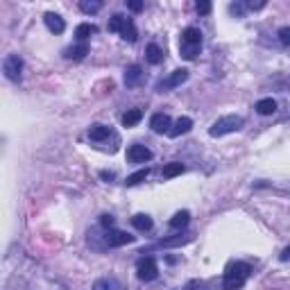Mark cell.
Instances as JSON below:
<instances>
[{
	"mask_svg": "<svg viewBox=\"0 0 290 290\" xmlns=\"http://www.w3.org/2000/svg\"><path fill=\"white\" fill-rule=\"evenodd\" d=\"M182 46H202V32L197 27H186L182 32Z\"/></svg>",
	"mask_w": 290,
	"mask_h": 290,
	"instance_id": "cell-11",
	"label": "cell"
},
{
	"mask_svg": "<svg viewBox=\"0 0 290 290\" xmlns=\"http://www.w3.org/2000/svg\"><path fill=\"white\" fill-rule=\"evenodd\" d=\"M123 25H125V16H120V14H116V16L109 18V32H118L120 34Z\"/></svg>",
	"mask_w": 290,
	"mask_h": 290,
	"instance_id": "cell-26",
	"label": "cell"
},
{
	"mask_svg": "<svg viewBox=\"0 0 290 290\" xmlns=\"http://www.w3.org/2000/svg\"><path fill=\"white\" fill-rule=\"evenodd\" d=\"M132 225L136 227L138 231H150L154 222H152V218H150L148 213H136V215L132 218Z\"/></svg>",
	"mask_w": 290,
	"mask_h": 290,
	"instance_id": "cell-18",
	"label": "cell"
},
{
	"mask_svg": "<svg viewBox=\"0 0 290 290\" xmlns=\"http://www.w3.org/2000/svg\"><path fill=\"white\" fill-rule=\"evenodd\" d=\"M141 118H143L141 109H129L127 114L123 116V125H125V127H136V125L141 123Z\"/></svg>",
	"mask_w": 290,
	"mask_h": 290,
	"instance_id": "cell-20",
	"label": "cell"
},
{
	"mask_svg": "<svg viewBox=\"0 0 290 290\" xmlns=\"http://www.w3.org/2000/svg\"><path fill=\"white\" fill-rule=\"evenodd\" d=\"M145 57H148L150 64H161V61H163L161 46H157V43H150V46L145 48Z\"/></svg>",
	"mask_w": 290,
	"mask_h": 290,
	"instance_id": "cell-16",
	"label": "cell"
},
{
	"mask_svg": "<svg viewBox=\"0 0 290 290\" xmlns=\"http://www.w3.org/2000/svg\"><path fill=\"white\" fill-rule=\"evenodd\" d=\"M114 215H109V213H104L102 218H100V225H102V227H107V229H111V227H114Z\"/></svg>",
	"mask_w": 290,
	"mask_h": 290,
	"instance_id": "cell-30",
	"label": "cell"
},
{
	"mask_svg": "<svg viewBox=\"0 0 290 290\" xmlns=\"http://www.w3.org/2000/svg\"><path fill=\"white\" fill-rule=\"evenodd\" d=\"M120 37L125 39V41H129V43H134L136 41V27H134V23L129 21V18H125V25H123V30H120Z\"/></svg>",
	"mask_w": 290,
	"mask_h": 290,
	"instance_id": "cell-22",
	"label": "cell"
},
{
	"mask_svg": "<svg viewBox=\"0 0 290 290\" xmlns=\"http://www.w3.org/2000/svg\"><path fill=\"white\" fill-rule=\"evenodd\" d=\"M89 138L91 141H104V138H109V127L107 125H93L89 129Z\"/></svg>",
	"mask_w": 290,
	"mask_h": 290,
	"instance_id": "cell-21",
	"label": "cell"
},
{
	"mask_svg": "<svg viewBox=\"0 0 290 290\" xmlns=\"http://www.w3.org/2000/svg\"><path fill=\"white\" fill-rule=\"evenodd\" d=\"M127 7L132 9V12H141V9H143V3H141V0H129Z\"/></svg>",
	"mask_w": 290,
	"mask_h": 290,
	"instance_id": "cell-32",
	"label": "cell"
},
{
	"mask_svg": "<svg viewBox=\"0 0 290 290\" xmlns=\"http://www.w3.org/2000/svg\"><path fill=\"white\" fill-rule=\"evenodd\" d=\"M80 9L84 14H98L100 9H102V3H98V0H95V3H89V0H82L80 3Z\"/></svg>",
	"mask_w": 290,
	"mask_h": 290,
	"instance_id": "cell-25",
	"label": "cell"
},
{
	"mask_svg": "<svg viewBox=\"0 0 290 290\" xmlns=\"http://www.w3.org/2000/svg\"><path fill=\"white\" fill-rule=\"evenodd\" d=\"M186 80H188V70H186V68H177V70H172L170 75L166 77V80L159 82V84H157V91H159V93H163V91L177 89V86H182Z\"/></svg>",
	"mask_w": 290,
	"mask_h": 290,
	"instance_id": "cell-4",
	"label": "cell"
},
{
	"mask_svg": "<svg viewBox=\"0 0 290 290\" xmlns=\"http://www.w3.org/2000/svg\"><path fill=\"white\" fill-rule=\"evenodd\" d=\"M93 290H111L109 281H104V279H98V281L93 283Z\"/></svg>",
	"mask_w": 290,
	"mask_h": 290,
	"instance_id": "cell-31",
	"label": "cell"
},
{
	"mask_svg": "<svg viewBox=\"0 0 290 290\" xmlns=\"http://www.w3.org/2000/svg\"><path fill=\"white\" fill-rule=\"evenodd\" d=\"M279 41H281V46L290 48V25H286V27H281V30H279Z\"/></svg>",
	"mask_w": 290,
	"mask_h": 290,
	"instance_id": "cell-28",
	"label": "cell"
},
{
	"mask_svg": "<svg viewBox=\"0 0 290 290\" xmlns=\"http://www.w3.org/2000/svg\"><path fill=\"white\" fill-rule=\"evenodd\" d=\"M279 259H281V261H290V247L283 249V252L279 254Z\"/></svg>",
	"mask_w": 290,
	"mask_h": 290,
	"instance_id": "cell-34",
	"label": "cell"
},
{
	"mask_svg": "<svg viewBox=\"0 0 290 290\" xmlns=\"http://www.w3.org/2000/svg\"><path fill=\"white\" fill-rule=\"evenodd\" d=\"M202 46H182V57L184 59H195L200 55Z\"/></svg>",
	"mask_w": 290,
	"mask_h": 290,
	"instance_id": "cell-27",
	"label": "cell"
},
{
	"mask_svg": "<svg viewBox=\"0 0 290 290\" xmlns=\"http://www.w3.org/2000/svg\"><path fill=\"white\" fill-rule=\"evenodd\" d=\"M256 111H259L261 116H272L274 111H277V100H272V98H263V100H259L256 102Z\"/></svg>",
	"mask_w": 290,
	"mask_h": 290,
	"instance_id": "cell-15",
	"label": "cell"
},
{
	"mask_svg": "<svg viewBox=\"0 0 290 290\" xmlns=\"http://www.w3.org/2000/svg\"><path fill=\"white\" fill-rule=\"evenodd\" d=\"M3 72L7 80L18 82L21 80V72H23V59L18 55H7L3 61Z\"/></svg>",
	"mask_w": 290,
	"mask_h": 290,
	"instance_id": "cell-3",
	"label": "cell"
},
{
	"mask_svg": "<svg viewBox=\"0 0 290 290\" xmlns=\"http://www.w3.org/2000/svg\"><path fill=\"white\" fill-rule=\"evenodd\" d=\"M136 274L141 281H152V279H157L159 274V268H157V261L152 259V256H145V259L138 261L136 265Z\"/></svg>",
	"mask_w": 290,
	"mask_h": 290,
	"instance_id": "cell-5",
	"label": "cell"
},
{
	"mask_svg": "<svg viewBox=\"0 0 290 290\" xmlns=\"http://www.w3.org/2000/svg\"><path fill=\"white\" fill-rule=\"evenodd\" d=\"M43 21H46V27H48V30L55 32V34H61V32L66 30L64 18H61L59 14H55V12H48L46 16H43Z\"/></svg>",
	"mask_w": 290,
	"mask_h": 290,
	"instance_id": "cell-9",
	"label": "cell"
},
{
	"mask_svg": "<svg viewBox=\"0 0 290 290\" xmlns=\"http://www.w3.org/2000/svg\"><path fill=\"white\" fill-rule=\"evenodd\" d=\"M93 34H98V27L91 25V23H80L75 30V37L80 39V43H86V39H91Z\"/></svg>",
	"mask_w": 290,
	"mask_h": 290,
	"instance_id": "cell-14",
	"label": "cell"
},
{
	"mask_svg": "<svg viewBox=\"0 0 290 290\" xmlns=\"http://www.w3.org/2000/svg\"><path fill=\"white\" fill-rule=\"evenodd\" d=\"M141 77H143V70H141V66L138 64H132V66L125 68V84L127 86H136Z\"/></svg>",
	"mask_w": 290,
	"mask_h": 290,
	"instance_id": "cell-13",
	"label": "cell"
},
{
	"mask_svg": "<svg viewBox=\"0 0 290 290\" xmlns=\"http://www.w3.org/2000/svg\"><path fill=\"white\" fill-rule=\"evenodd\" d=\"M150 127H152L157 134H168L170 132V116L168 114H154L152 118H150Z\"/></svg>",
	"mask_w": 290,
	"mask_h": 290,
	"instance_id": "cell-8",
	"label": "cell"
},
{
	"mask_svg": "<svg viewBox=\"0 0 290 290\" xmlns=\"http://www.w3.org/2000/svg\"><path fill=\"white\" fill-rule=\"evenodd\" d=\"M129 243H134V236L132 234H127V231H111L109 229V234H107V245L109 247H123V245H129Z\"/></svg>",
	"mask_w": 290,
	"mask_h": 290,
	"instance_id": "cell-7",
	"label": "cell"
},
{
	"mask_svg": "<svg viewBox=\"0 0 290 290\" xmlns=\"http://www.w3.org/2000/svg\"><path fill=\"white\" fill-rule=\"evenodd\" d=\"M184 170H186V166H184V163H179V161L166 163V166H163V177H166V179H172V177H179Z\"/></svg>",
	"mask_w": 290,
	"mask_h": 290,
	"instance_id": "cell-19",
	"label": "cell"
},
{
	"mask_svg": "<svg viewBox=\"0 0 290 290\" xmlns=\"http://www.w3.org/2000/svg\"><path fill=\"white\" fill-rule=\"evenodd\" d=\"M152 159V150L145 148V145L136 143V145H129L127 148V161L129 163H145Z\"/></svg>",
	"mask_w": 290,
	"mask_h": 290,
	"instance_id": "cell-6",
	"label": "cell"
},
{
	"mask_svg": "<svg viewBox=\"0 0 290 290\" xmlns=\"http://www.w3.org/2000/svg\"><path fill=\"white\" fill-rule=\"evenodd\" d=\"M195 9H197V14L206 16V14L211 12V3H197V5H195Z\"/></svg>",
	"mask_w": 290,
	"mask_h": 290,
	"instance_id": "cell-29",
	"label": "cell"
},
{
	"mask_svg": "<svg viewBox=\"0 0 290 290\" xmlns=\"http://www.w3.org/2000/svg\"><path fill=\"white\" fill-rule=\"evenodd\" d=\"M188 222H191V213H188V211H177V213L170 218L172 229H186Z\"/></svg>",
	"mask_w": 290,
	"mask_h": 290,
	"instance_id": "cell-17",
	"label": "cell"
},
{
	"mask_svg": "<svg viewBox=\"0 0 290 290\" xmlns=\"http://www.w3.org/2000/svg\"><path fill=\"white\" fill-rule=\"evenodd\" d=\"M249 272H252V268H249L247 263H234L229 270L225 272V281H222V290H240L245 286V281H247Z\"/></svg>",
	"mask_w": 290,
	"mask_h": 290,
	"instance_id": "cell-1",
	"label": "cell"
},
{
	"mask_svg": "<svg viewBox=\"0 0 290 290\" xmlns=\"http://www.w3.org/2000/svg\"><path fill=\"white\" fill-rule=\"evenodd\" d=\"M247 7H249V9H263V7H265V3H249Z\"/></svg>",
	"mask_w": 290,
	"mask_h": 290,
	"instance_id": "cell-35",
	"label": "cell"
},
{
	"mask_svg": "<svg viewBox=\"0 0 290 290\" xmlns=\"http://www.w3.org/2000/svg\"><path fill=\"white\" fill-rule=\"evenodd\" d=\"M86 55H89V43H75V46L64 50L66 59H84Z\"/></svg>",
	"mask_w": 290,
	"mask_h": 290,
	"instance_id": "cell-12",
	"label": "cell"
},
{
	"mask_svg": "<svg viewBox=\"0 0 290 290\" xmlns=\"http://www.w3.org/2000/svg\"><path fill=\"white\" fill-rule=\"evenodd\" d=\"M100 177H102L104 182H111V179H114L116 175H114V172H109V170H102V172H100Z\"/></svg>",
	"mask_w": 290,
	"mask_h": 290,
	"instance_id": "cell-33",
	"label": "cell"
},
{
	"mask_svg": "<svg viewBox=\"0 0 290 290\" xmlns=\"http://www.w3.org/2000/svg\"><path fill=\"white\" fill-rule=\"evenodd\" d=\"M191 240V236H177V238H168V240H161V243L154 245V249L157 247H172V245H184Z\"/></svg>",
	"mask_w": 290,
	"mask_h": 290,
	"instance_id": "cell-24",
	"label": "cell"
},
{
	"mask_svg": "<svg viewBox=\"0 0 290 290\" xmlns=\"http://www.w3.org/2000/svg\"><path fill=\"white\" fill-rule=\"evenodd\" d=\"M243 125H245L243 116H236V114L222 116V118H218L209 127V134L211 136H227V134H231V132H238Z\"/></svg>",
	"mask_w": 290,
	"mask_h": 290,
	"instance_id": "cell-2",
	"label": "cell"
},
{
	"mask_svg": "<svg viewBox=\"0 0 290 290\" xmlns=\"http://www.w3.org/2000/svg\"><path fill=\"white\" fill-rule=\"evenodd\" d=\"M148 175H150V170H148V168H143V170L132 172V175L125 179V184H127V186H136V184H141V182L148 179Z\"/></svg>",
	"mask_w": 290,
	"mask_h": 290,
	"instance_id": "cell-23",
	"label": "cell"
},
{
	"mask_svg": "<svg viewBox=\"0 0 290 290\" xmlns=\"http://www.w3.org/2000/svg\"><path fill=\"white\" fill-rule=\"evenodd\" d=\"M191 127H193V120L188 118V116H182V118H177L175 120V125L170 127V136L172 138H177V136H182V134H186V132H191Z\"/></svg>",
	"mask_w": 290,
	"mask_h": 290,
	"instance_id": "cell-10",
	"label": "cell"
}]
</instances>
